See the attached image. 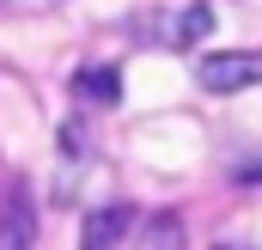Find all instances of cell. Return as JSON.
<instances>
[{"label":"cell","mask_w":262,"mask_h":250,"mask_svg":"<svg viewBox=\"0 0 262 250\" xmlns=\"http://www.w3.org/2000/svg\"><path fill=\"white\" fill-rule=\"evenodd\" d=\"M37 244V195L25 177L0 183V250H31Z\"/></svg>","instance_id":"cell-2"},{"label":"cell","mask_w":262,"mask_h":250,"mask_svg":"<svg viewBox=\"0 0 262 250\" xmlns=\"http://www.w3.org/2000/svg\"><path fill=\"white\" fill-rule=\"evenodd\" d=\"M238 177H244V183H256V177H262V165H244V171H238Z\"/></svg>","instance_id":"cell-8"},{"label":"cell","mask_w":262,"mask_h":250,"mask_svg":"<svg viewBox=\"0 0 262 250\" xmlns=\"http://www.w3.org/2000/svg\"><path fill=\"white\" fill-rule=\"evenodd\" d=\"M207 31H213V6H207V0H189V6H171V12H146V18H134V37L165 43V49H195Z\"/></svg>","instance_id":"cell-1"},{"label":"cell","mask_w":262,"mask_h":250,"mask_svg":"<svg viewBox=\"0 0 262 250\" xmlns=\"http://www.w3.org/2000/svg\"><path fill=\"white\" fill-rule=\"evenodd\" d=\"M195 79H201V92H244V86L262 79V55L256 49H213V55L195 61Z\"/></svg>","instance_id":"cell-3"},{"label":"cell","mask_w":262,"mask_h":250,"mask_svg":"<svg viewBox=\"0 0 262 250\" xmlns=\"http://www.w3.org/2000/svg\"><path fill=\"white\" fill-rule=\"evenodd\" d=\"M128 226H134V207H128V201H104V207L85 214V238H79V250H116Z\"/></svg>","instance_id":"cell-4"},{"label":"cell","mask_w":262,"mask_h":250,"mask_svg":"<svg viewBox=\"0 0 262 250\" xmlns=\"http://www.w3.org/2000/svg\"><path fill=\"white\" fill-rule=\"evenodd\" d=\"M73 92H79L92 110H116V104H122V67H116V61L79 67V73H73Z\"/></svg>","instance_id":"cell-5"},{"label":"cell","mask_w":262,"mask_h":250,"mask_svg":"<svg viewBox=\"0 0 262 250\" xmlns=\"http://www.w3.org/2000/svg\"><path fill=\"white\" fill-rule=\"evenodd\" d=\"M18 6H55V0H0V12H18Z\"/></svg>","instance_id":"cell-7"},{"label":"cell","mask_w":262,"mask_h":250,"mask_svg":"<svg viewBox=\"0 0 262 250\" xmlns=\"http://www.w3.org/2000/svg\"><path fill=\"white\" fill-rule=\"evenodd\" d=\"M140 250H189V226H183V214H152L146 226H140Z\"/></svg>","instance_id":"cell-6"}]
</instances>
